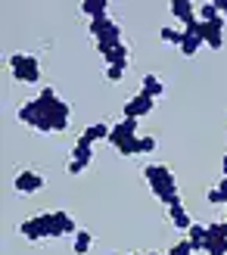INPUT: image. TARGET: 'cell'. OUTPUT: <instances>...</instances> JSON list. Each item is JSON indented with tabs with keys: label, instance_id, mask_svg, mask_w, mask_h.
Segmentation results:
<instances>
[{
	"label": "cell",
	"instance_id": "ac0fdd59",
	"mask_svg": "<svg viewBox=\"0 0 227 255\" xmlns=\"http://www.w3.org/2000/svg\"><path fill=\"white\" fill-rule=\"evenodd\" d=\"M190 243H193V249L196 252H206V237H209V224H193L190 231Z\"/></svg>",
	"mask_w": 227,
	"mask_h": 255
},
{
	"label": "cell",
	"instance_id": "603a6c76",
	"mask_svg": "<svg viewBox=\"0 0 227 255\" xmlns=\"http://www.w3.org/2000/svg\"><path fill=\"white\" fill-rule=\"evenodd\" d=\"M118 156H124V159H131V156H140V134H137V137H131V140H124V143L118 146Z\"/></svg>",
	"mask_w": 227,
	"mask_h": 255
},
{
	"label": "cell",
	"instance_id": "d6a6232c",
	"mask_svg": "<svg viewBox=\"0 0 227 255\" xmlns=\"http://www.w3.org/2000/svg\"><path fill=\"white\" fill-rule=\"evenodd\" d=\"M146 255H159V252H146Z\"/></svg>",
	"mask_w": 227,
	"mask_h": 255
},
{
	"label": "cell",
	"instance_id": "8fae6325",
	"mask_svg": "<svg viewBox=\"0 0 227 255\" xmlns=\"http://www.w3.org/2000/svg\"><path fill=\"white\" fill-rule=\"evenodd\" d=\"M171 12L187 25V28H193V25L199 22V19H196V9H193L190 0H171Z\"/></svg>",
	"mask_w": 227,
	"mask_h": 255
},
{
	"label": "cell",
	"instance_id": "1f68e13d",
	"mask_svg": "<svg viewBox=\"0 0 227 255\" xmlns=\"http://www.w3.org/2000/svg\"><path fill=\"white\" fill-rule=\"evenodd\" d=\"M224 177H227V156H224Z\"/></svg>",
	"mask_w": 227,
	"mask_h": 255
},
{
	"label": "cell",
	"instance_id": "52a82bcc",
	"mask_svg": "<svg viewBox=\"0 0 227 255\" xmlns=\"http://www.w3.org/2000/svg\"><path fill=\"white\" fill-rule=\"evenodd\" d=\"M153 106H156V100L153 97H146V94H137V97H131L128 103H124V119H146L149 112H153Z\"/></svg>",
	"mask_w": 227,
	"mask_h": 255
},
{
	"label": "cell",
	"instance_id": "836d02e7",
	"mask_svg": "<svg viewBox=\"0 0 227 255\" xmlns=\"http://www.w3.org/2000/svg\"><path fill=\"white\" fill-rule=\"evenodd\" d=\"M131 255H140V252H131Z\"/></svg>",
	"mask_w": 227,
	"mask_h": 255
},
{
	"label": "cell",
	"instance_id": "ffe728a7",
	"mask_svg": "<svg viewBox=\"0 0 227 255\" xmlns=\"http://www.w3.org/2000/svg\"><path fill=\"white\" fill-rule=\"evenodd\" d=\"M72 159L75 162H81V165H91L94 162V143H84V140H78L72 149Z\"/></svg>",
	"mask_w": 227,
	"mask_h": 255
},
{
	"label": "cell",
	"instance_id": "9c48e42d",
	"mask_svg": "<svg viewBox=\"0 0 227 255\" xmlns=\"http://www.w3.org/2000/svg\"><path fill=\"white\" fill-rule=\"evenodd\" d=\"M44 184H47V177L37 174V171H19L16 174V190L19 193H37Z\"/></svg>",
	"mask_w": 227,
	"mask_h": 255
},
{
	"label": "cell",
	"instance_id": "5bb4252c",
	"mask_svg": "<svg viewBox=\"0 0 227 255\" xmlns=\"http://www.w3.org/2000/svg\"><path fill=\"white\" fill-rule=\"evenodd\" d=\"M109 134H112V128L103 125V122H97V125H87L84 128L81 140H84V143H97V140H109Z\"/></svg>",
	"mask_w": 227,
	"mask_h": 255
},
{
	"label": "cell",
	"instance_id": "f546056e",
	"mask_svg": "<svg viewBox=\"0 0 227 255\" xmlns=\"http://www.w3.org/2000/svg\"><path fill=\"white\" fill-rule=\"evenodd\" d=\"M215 6H218L221 16H227V0H215Z\"/></svg>",
	"mask_w": 227,
	"mask_h": 255
},
{
	"label": "cell",
	"instance_id": "2e32d148",
	"mask_svg": "<svg viewBox=\"0 0 227 255\" xmlns=\"http://www.w3.org/2000/svg\"><path fill=\"white\" fill-rule=\"evenodd\" d=\"M19 234L28 240V243H41V240H44V231H41V224H37V218L22 221V224H19Z\"/></svg>",
	"mask_w": 227,
	"mask_h": 255
},
{
	"label": "cell",
	"instance_id": "d4e9b609",
	"mask_svg": "<svg viewBox=\"0 0 227 255\" xmlns=\"http://www.w3.org/2000/svg\"><path fill=\"white\" fill-rule=\"evenodd\" d=\"M196 249H193V243L190 240H184V243H178V246H171L168 249V255H193Z\"/></svg>",
	"mask_w": 227,
	"mask_h": 255
},
{
	"label": "cell",
	"instance_id": "7c38bea8",
	"mask_svg": "<svg viewBox=\"0 0 227 255\" xmlns=\"http://www.w3.org/2000/svg\"><path fill=\"white\" fill-rule=\"evenodd\" d=\"M37 224H41V231H44V240H53V237H62V227H59V218H56V212L37 215Z\"/></svg>",
	"mask_w": 227,
	"mask_h": 255
},
{
	"label": "cell",
	"instance_id": "8992f818",
	"mask_svg": "<svg viewBox=\"0 0 227 255\" xmlns=\"http://www.w3.org/2000/svg\"><path fill=\"white\" fill-rule=\"evenodd\" d=\"M206 255H227V224H209L206 237Z\"/></svg>",
	"mask_w": 227,
	"mask_h": 255
},
{
	"label": "cell",
	"instance_id": "3957f363",
	"mask_svg": "<svg viewBox=\"0 0 227 255\" xmlns=\"http://www.w3.org/2000/svg\"><path fill=\"white\" fill-rule=\"evenodd\" d=\"M91 37L97 41L100 53H106V50L124 44V41H121V25H118L115 19H109V16H106V19H94V22H91Z\"/></svg>",
	"mask_w": 227,
	"mask_h": 255
},
{
	"label": "cell",
	"instance_id": "ba28073f",
	"mask_svg": "<svg viewBox=\"0 0 227 255\" xmlns=\"http://www.w3.org/2000/svg\"><path fill=\"white\" fill-rule=\"evenodd\" d=\"M137 128H140V122H137V119H124L121 125H115V128H112V134H109V143L118 149V146L124 143V140L137 137Z\"/></svg>",
	"mask_w": 227,
	"mask_h": 255
},
{
	"label": "cell",
	"instance_id": "f1b7e54d",
	"mask_svg": "<svg viewBox=\"0 0 227 255\" xmlns=\"http://www.w3.org/2000/svg\"><path fill=\"white\" fill-rule=\"evenodd\" d=\"M84 168H87V165H81V162H75V159H72V162L66 165V171H69V174H81Z\"/></svg>",
	"mask_w": 227,
	"mask_h": 255
},
{
	"label": "cell",
	"instance_id": "9a60e30c",
	"mask_svg": "<svg viewBox=\"0 0 227 255\" xmlns=\"http://www.w3.org/2000/svg\"><path fill=\"white\" fill-rule=\"evenodd\" d=\"M109 3H106V0H84V3H81V12H84V16H91V22L94 19H106L109 16Z\"/></svg>",
	"mask_w": 227,
	"mask_h": 255
},
{
	"label": "cell",
	"instance_id": "44dd1931",
	"mask_svg": "<svg viewBox=\"0 0 227 255\" xmlns=\"http://www.w3.org/2000/svg\"><path fill=\"white\" fill-rule=\"evenodd\" d=\"M91 249H94V234L91 231H78V234H75V252L87 255Z\"/></svg>",
	"mask_w": 227,
	"mask_h": 255
},
{
	"label": "cell",
	"instance_id": "30bf717a",
	"mask_svg": "<svg viewBox=\"0 0 227 255\" xmlns=\"http://www.w3.org/2000/svg\"><path fill=\"white\" fill-rule=\"evenodd\" d=\"M165 215L171 218V224L178 227V231H190L193 227V218L187 215V209H184V202L178 199V202H171V206H165Z\"/></svg>",
	"mask_w": 227,
	"mask_h": 255
},
{
	"label": "cell",
	"instance_id": "83f0119b",
	"mask_svg": "<svg viewBox=\"0 0 227 255\" xmlns=\"http://www.w3.org/2000/svg\"><path fill=\"white\" fill-rule=\"evenodd\" d=\"M206 199H209V206H224V193H221L218 187H215V190H209V196H206Z\"/></svg>",
	"mask_w": 227,
	"mask_h": 255
},
{
	"label": "cell",
	"instance_id": "4316f807",
	"mask_svg": "<svg viewBox=\"0 0 227 255\" xmlns=\"http://www.w3.org/2000/svg\"><path fill=\"white\" fill-rule=\"evenodd\" d=\"M140 152H156V137L143 134V137H140Z\"/></svg>",
	"mask_w": 227,
	"mask_h": 255
},
{
	"label": "cell",
	"instance_id": "7402d4cb",
	"mask_svg": "<svg viewBox=\"0 0 227 255\" xmlns=\"http://www.w3.org/2000/svg\"><path fill=\"white\" fill-rule=\"evenodd\" d=\"M224 16L218 12V6H215V0H212V3H203L199 6V22H221Z\"/></svg>",
	"mask_w": 227,
	"mask_h": 255
},
{
	"label": "cell",
	"instance_id": "6da1fadb",
	"mask_svg": "<svg viewBox=\"0 0 227 255\" xmlns=\"http://www.w3.org/2000/svg\"><path fill=\"white\" fill-rule=\"evenodd\" d=\"M143 177L149 190L156 193L159 202H165V206H171V202H178V181H174V171L168 168V165H146L143 168Z\"/></svg>",
	"mask_w": 227,
	"mask_h": 255
},
{
	"label": "cell",
	"instance_id": "277c9868",
	"mask_svg": "<svg viewBox=\"0 0 227 255\" xmlns=\"http://www.w3.org/2000/svg\"><path fill=\"white\" fill-rule=\"evenodd\" d=\"M9 66H12V75H16L22 84H37L41 81V62H37V56L16 53L9 59Z\"/></svg>",
	"mask_w": 227,
	"mask_h": 255
},
{
	"label": "cell",
	"instance_id": "e0dca14e",
	"mask_svg": "<svg viewBox=\"0 0 227 255\" xmlns=\"http://www.w3.org/2000/svg\"><path fill=\"white\" fill-rule=\"evenodd\" d=\"M140 94H146V97L159 100L162 94H165V84H162L159 75H143V91H140Z\"/></svg>",
	"mask_w": 227,
	"mask_h": 255
},
{
	"label": "cell",
	"instance_id": "5b68a950",
	"mask_svg": "<svg viewBox=\"0 0 227 255\" xmlns=\"http://www.w3.org/2000/svg\"><path fill=\"white\" fill-rule=\"evenodd\" d=\"M190 34H199L203 44H209L212 50H221L224 47V19L221 22H199L196 31H190Z\"/></svg>",
	"mask_w": 227,
	"mask_h": 255
},
{
	"label": "cell",
	"instance_id": "484cf974",
	"mask_svg": "<svg viewBox=\"0 0 227 255\" xmlns=\"http://www.w3.org/2000/svg\"><path fill=\"white\" fill-rule=\"evenodd\" d=\"M106 78H109L112 84H121V78H124V69H121V66H109V69H106Z\"/></svg>",
	"mask_w": 227,
	"mask_h": 255
},
{
	"label": "cell",
	"instance_id": "7a4b0ae2",
	"mask_svg": "<svg viewBox=\"0 0 227 255\" xmlns=\"http://www.w3.org/2000/svg\"><path fill=\"white\" fill-rule=\"evenodd\" d=\"M37 100H41V109H44V116L50 119V125H53V131H66L69 122H72V112H69L72 106L66 103V100L56 97L53 87H44Z\"/></svg>",
	"mask_w": 227,
	"mask_h": 255
},
{
	"label": "cell",
	"instance_id": "4fadbf2b",
	"mask_svg": "<svg viewBox=\"0 0 227 255\" xmlns=\"http://www.w3.org/2000/svg\"><path fill=\"white\" fill-rule=\"evenodd\" d=\"M103 56H106L109 66H121V69H128V62H131V47H128V44H118V47L106 50Z\"/></svg>",
	"mask_w": 227,
	"mask_h": 255
},
{
	"label": "cell",
	"instance_id": "4dcf8cb0",
	"mask_svg": "<svg viewBox=\"0 0 227 255\" xmlns=\"http://www.w3.org/2000/svg\"><path fill=\"white\" fill-rule=\"evenodd\" d=\"M218 190H221V193H224V206H227V177H224V181L218 184Z\"/></svg>",
	"mask_w": 227,
	"mask_h": 255
},
{
	"label": "cell",
	"instance_id": "d6986e66",
	"mask_svg": "<svg viewBox=\"0 0 227 255\" xmlns=\"http://www.w3.org/2000/svg\"><path fill=\"white\" fill-rule=\"evenodd\" d=\"M199 47H203V37H199V34H190V31H184V44H181V53H184L187 59H193V56L199 53Z\"/></svg>",
	"mask_w": 227,
	"mask_h": 255
},
{
	"label": "cell",
	"instance_id": "cb8c5ba5",
	"mask_svg": "<svg viewBox=\"0 0 227 255\" xmlns=\"http://www.w3.org/2000/svg\"><path fill=\"white\" fill-rule=\"evenodd\" d=\"M159 37H162V44H171V47H181V44H184V31H178V28H168V25L159 31Z\"/></svg>",
	"mask_w": 227,
	"mask_h": 255
}]
</instances>
